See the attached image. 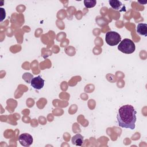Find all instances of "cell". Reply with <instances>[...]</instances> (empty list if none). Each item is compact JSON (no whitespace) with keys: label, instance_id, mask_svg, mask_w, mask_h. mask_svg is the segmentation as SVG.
Wrapping results in <instances>:
<instances>
[{"label":"cell","instance_id":"1","mask_svg":"<svg viewBox=\"0 0 147 147\" xmlns=\"http://www.w3.org/2000/svg\"><path fill=\"white\" fill-rule=\"evenodd\" d=\"M136 114L137 111L133 106L126 105L121 106L117 114L118 126L123 128L134 129L137 121Z\"/></svg>","mask_w":147,"mask_h":147},{"label":"cell","instance_id":"2","mask_svg":"<svg viewBox=\"0 0 147 147\" xmlns=\"http://www.w3.org/2000/svg\"><path fill=\"white\" fill-rule=\"evenodd\" d=\"M118 49L122 53L126 54H131L136 49V46L134 42L129 38H124L121 41L118 46Z\"/></svg>","mask_w":147,"mask_h":147},{"label":"cell","instance_id":"3","mask_svg":"<svg viewBox=\"0 0 147 147\" xmlns=\"http://www.w3.org/2000/svg\"><path fill=\"white\" fill-rule=\"evenodd\" d=\"M106 42L110 46L118 45L121 41V37L119 33L114 31H109L105 36Z\"/></svg>","mask_w":147,"mask_h":147},{"label":"cell","instance_id":"4","mask_svg":"<svg viewBox=\"0 0 147 147\" xmlns=\"http://www.w3.org/2000/svg\"><path fill=\"white\" fill-rule=\"evenodd\" d=\"M18 141L22 146L26 147L29 146L32 144L33 139L30 134L25 133L20 135Z\"/></svg>","mask_w":147,"mask_h":147},{"label":"cell","instance_id":"5","mask_svg":"<svg viewBox=\"0 0 147 147\" xmlns=\"http://www.w3.org/2000/svg\"><path fill=\"white\" fill-rule=\"evenodd\" d=\"M30 84L34 89L40 90L44 86V80L38 75L37 77L32 78L30 80Z\"/></svg>","mask_w":147,"mask_h":147},{"label":"cell","instance_id":"6","mask_svg":"<svg viewBox=\"0 0 147 147\" xmlns=\"http://www.w3.org/2000/svg\"><path fill=\"white\" fill-rule=\"evenodd\" d=\"M109 3L113 9L116 10L126 11L125 6L122 3L121 1L117 0H109Z\"/></svg>","mask_w":147,"mask_h":147},{"label":"cell","instance_id":"7","mask_svg":"<svg viewBox=\"0 0 147 147\" xmlns=\"http://www.w3.org/2000/svg\"><path fill=\"white\" fill-rule=\"evenodd\" d=\"M71 141L73 145L81 146L84 142L83 137L80 134H76L72 137Z\"/></svg>","mask_w":147,"mask_h":147},{"label":"cell","instance_id":"8","mask_svg":"<svg viewBox=\"0 0 147 147\" xmlns=\"http://www.w3.org/2000/svg\"><path fill=\"white\" fill-rule=\"evenodd\" d=\"M137 32L140 34L147 36V24L145 23H140L137 26Z\"/></svg>","mask_w":147,"mask_h":147},{"label":"cell","instance_id":"9","mask_svg":"<svg viewBox=\"0 0 147 147\" xmlns=\"http://www.w3.org/2000/svg\"><path fill=\"white\" fill-rule=\"evenodd\" d=\"M96 3V0H84V4L87 8L94 7Z\"/></svg>","mask_w":147,"mask_h":147},{"label":"cell","instance_id":"10","mask_svg":"<svg viewBox=\"0 0 147 147\" xmlns=\"http://www.w3.org/2000/svg\"><path fill=\"white\" fill-rule=\"evenodd\" d=\"M0 9H1V12L2 13V15H3V18H2V20L1 21H2L3 20V19L5 18V17H6V13H5V10H4V9H3V8H1Z\"/></svg>","mask_w":147,"mask_h":147}]
</instances>
